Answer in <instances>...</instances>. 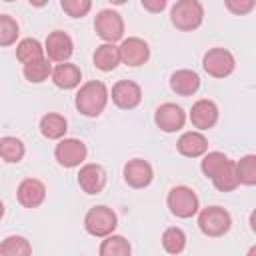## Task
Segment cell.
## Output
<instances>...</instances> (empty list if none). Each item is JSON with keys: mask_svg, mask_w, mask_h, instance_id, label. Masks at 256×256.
I'll return each instance as SVG.
<instances>
[{"mask_svg": "<svg viewBox=\"0 0 256 256\" xmlns=\"http://www.w3.org/2000/svg\"><path fill=\"white\" fill-rule=\"evenodd\" d=\"M68 130V120L58 112H48L40 120V134L48 140H60L64 138Z\"/></svg>", "mask_w": 256, "mask_h": 256, "instance_id": "obj_22", "label": "cell"}, {"mask_svg": "<svg viewBox=\"0 0 256 256\" xmlns=\"http://www.w3.org/2000/svg\"><path fill=\"white\" fill-rule=\"evenodd\" d=\"M238 182L244 186H256V154H246L236 162Z\"/></svg>", "mask_w": 256, "mask_h": 256, "instance_id": "obj_27", "label": "cell"}, {"mask_svg": "<svg viewBox=\"0 0 256 256\" xmlns=\"http://www.w3.org/2000/svg\"><path fill=\"white\" fill-rule=\"evenodd\" d=\"M94 30L106 44H114L124 36V20L116 10L104 8L94 18Z\"/></svg>", "mask_w": 256, "mask_h": 256, "instance_id": "obj_7", "label": "cell"}, {"mask_svg": "<svg viewBox=\"0 0 256 256\" xmlns=\"http://www.w3.org/2000/svg\"><path fill=\"white\" fill-rule=\"evenodd\" d=\"M246 256H256V244H254V246H252V248L246 252Z\"/></svg>", "mask_w": 256, "mask_h": 256, "instance_id": "obj_35", "label": "cell"}, {"mask_svg": "<svg viewBox=\"0 0 256 256\" xmlns=\"http://www.w3.org/2000/svg\"><path fill=\"white\" fill-rule=\"evenodd\" d=\"M190 122L198 130H210L218 122V106L208 98L194 102L190 110Z\"/></svg>", "mask_w": 256, "mask_h": 256, "instance_id": "obj_15", "label": "cell"}, {"mask_svg": "<svg viewBox=\"0 0 256 256\" xmlns=\"http://www.w3.org/2000/svg\"><path fill=\"white\" fill-rule=\"evenodd\" d=\"M52 82L54 86L62 88V90H72L80 84L82 80V72L76 64H70V62H64V64H58L54 70H52Z\"/></svg>", "mask_w": 256, "mask_h": 256, "instance_id": "obj_20", "label": "cell"}, {"mask_svg": "<svg viewBox=\"0 0 256 256\" xmlns=\"http://www.w3.org/2000/svg\"><path fill=\"white\" fill-rule=\"evenodd\" d=\"M52 66L48 62V58H42V60H36L32 64H26L24 66V78L28 82H34V84H40L44 80H48V76H52Z\"/></svg>", "mask_w": 256, "mask_h": 256, "instance_id": "obj_29", "label": "cell"}, {"mask_svg": "<svg viewBox=\"0 0 256 256\" xmlns=\"http://www.w3.org/2000/svg\"><path fill=\"white\" fill-rule=\"evenodd\" d=\"M54 156H56V160H58L60 166H64V168H76V166H80L86 160L88 148L78 138H62L56 144V148H54Z\"/></svg>", "mask_w": 256, "mask_h": 256, "instance_id": "obj_9", "label": "cell"}, {"mask_svg": "<svg viewBox=\"0 0 256 256\" xmlns=\"http://www.w3.org/2000/svg\"><path fill=\"white\" fill-rule=\"evenodd\" d=\"M200 168L220 192H232L240 184L236 176V162H232L224 152H206Z\"/></svg>", "mask_w": 256, "mask_h": 256, "instance_id": "obj_1", "label": "cell"}, {"mask_svg": "<svg viewBox=\"0 0 256 256\" xmlns=\"http://www.w3.org/2000/svg\"><path fill=\"white\" fill-rule=\"evenodd\" d=\"M224 4L236 16H244V14L252 12V8H254V0H226Z\"/></svg>", "mask_w": 256, "mask_h": 256, "instance_id": "obj_32", "label": "cell"}, {"mask_svg": "<svg viewBox=\"0 0 256 256\" xmlns=\"http://www.w3.org/2000/svg\"><path fill=\"white\" fill-rule=\"evenodd\" d=\"M172 24L182 32L196 30L204 20V8L198 0H180L170 10Z\"/></svg>", "mask_w": 256, "mask_h": 256, "instance_id": "obj_3", "label": "cell"}, {"mask_svg": "<svg viewBox=\"0 0 256 256\" xmlns=\"http://www.w3.org/2000/svg\"><path fill=\"white\" fill-rule=\"evenodd\" d=\"M162 246L168 254L172 256H178L184 248H186V234L182 228H176V226H170L164 230L162 234Z\"/></svg>", "mask_w": 256, "mask_h": 256, "instance_id": "obj_26", "label": "cell"}, {"mask_svg": "<svg viewBox=\"0 0 256 256\" xmlns=\"http://www.w3.org/2000/svg\"><path fill=\"white\" fill-rule=\"evenodd\" d=\"M230 226H232V216L222 206H208L202 208L198 214V228L202 230V234L210 238L224 236L230 230Z\"/></svg>", "mask_w": 256, "mask_h": 256, "instance_id": "obj_5", "label": "cell"}, {"mask_svg": "<svg viewBox=\"0 0 256 256\" xmlns=\"http://www.w3.org/2000/svg\"><path fill=\"white\" fill-rule=\"evenodd\" d=\"M176 148L186 158H200V156H204L208 152V140H206V136L202 132L190 130V132H184L178 138Z\"/></svg>", "mask_w": 256, "mask_h": 256, "instance_id": "obj_18", "label": "cell"}, {"mask_svg": "<svg viewBox=\"0 0 256 256\" xmlns=\"http://www.w3.org/2000/svg\"><path fill=\"white\" fill-rule=\"evenodd\" d=\"M16 198L24 208H38L46 198V186L38 178H26L18 184Z\"/></svg>", "mask_w": 256, "mask_h": 256, "instance_id": "obj_16", "label": "cell"}, {"mask_svg": "<svg viewBox=\"0 0 256 256\" xmlns=\"http://www.w3.org/2000/svg\"><path fill=\"white\" fill-rule=\"evenodd\" d=\"M16 58L26 66V64H32L36 60H42L44 58V48L42 44L36 40V38H24L18 42L16 46Z\"/></svg>", "mask_w": 256, "mask_h": 256, "instance_id": "obj_24", "label": "cell"}, {"mask_svg": "<svg viewBox=\"0 0 256 256\" xmlns=\"http://www.w3.org/2000/svg\"><path fill=\"white\" fill-rule=\"evenodd\" d=\"M78 184L86 194H100L106 186V172L100 164H84L78 172Z\"/></svg>", "mask_w": 256, "mask_h": 256, "instance_id": "obj_17", "label": "cell"}, {"mask_svg": "<svg viewBox=\"0 0 256 256\" xmlns=\"http://www.w3.org/2000/svg\"><path fill=\"white\" fill-rule=\"evenodd\" d=\"M142 8L148 12H162L166 8V0H142Z\"/></svg>", "mask_w": 256, "mask_h": 256, "instance_id": "obj_33", "label": "cell"}, {"mask_svg": "<svg viewBox=\"0 0 256 256\" xmlns=\"http://www.w3.org/2000/svg\"><path fill=\"white\" fill-rule=\"evenodd\" d=\"M98 254L100 256H132V246L124 236L112 234L102 240Z\"/></svg>", "mask_w": 256, "mask_h": 256, "instance_id": "obj_23", "label": "cell"}, {"mask_svg": "<svg viewBox=\"0 0 256 256\" xmlns=\"http://www.w3.org/2000/svg\"><path fill=\"white\" fill-rule=\"evenodd\" d=\"M250 228L256 232V208L250 212Z\"/></svg>", "mask_w": 256, "mask_h": 256, "instance_id": "obj_34", "label": "cell"}, {"mask_svg": "<svg viewBox=\"0 0 256 256\" xmlns=\"http://www.w3.org/2000/svg\"><path fill=\"white\" fill-rule=\"evenodd\" d=\"M24 144L20 138L4 136L0 138V156L4 162H20L24 158Z\"/></svg>", "mask_w": 256, "mask_h": 256, "instance_id": "obj_28", "label": "cell"}, {"mask_svg": "<svg viewBox=\"0 0 256 256\" xmlns=\"http://www.w3.org/2000/svg\"><path fill=\"white\" fill-rule=\"evenodd\" d=\"M94 66L98 68V70H102V72H112L120 62H122V58H120V46H116V44H100L98 48H96V52H94Z\"/></svg>", "mask_w": 256, "mask_h": 256, "instance_id": "obj_21", "label": "cell"}, {"mask_svg": "<svg viewBox=\"0 0 256 256\" xmlns=\"http://www.w3.org/2000/svg\"><path fill=\"white\" fill-rule=\"evenodd\" d=\"M170 88L178 96H192L200 88V76L194 70H188V68L176 70L170 76Z\"/></svg>", "mask_w": 256, "mask_h": 256, "instance_id": "obj_19", "label": "cell"}, {"mask_svg": "<svg viewBox=\"0 0 256 256\" xmlns=\"http://www.w3.org/2000/svg\"><path fill=\"white\" fill-rule=\"evenodd\" d=\"M44 52H46L48 60L58 62V64H64V62H68V58H70L72 52H74L72 38H70L64 30H54V32H50V34L46 36Z\"/></svg>", "mask_w": 256, "mask_h": 256, "instance_id": "obj_10", "label": "cell"}, {"mask_svg": "<svg viewBox=\"0 0 256 256\" xmlns=\"http://www.w3.org/2000/svg\"><path fill=\"white\" fill-rule=\"evenodd\" d=\"M112 102L122 110H134L142 100V88L132 80H118L112 86Z\"/></svg>", "mask_w": 256, "mask_h": 256, "instance_id": "obj_12", "label": "cell"}, {"mask_svg": "<svg viewBox=\"0 0 256 256\" xmlns=\"http://www.w3.org/2000/svg\"><path fill=\"white\" fill-rule=\"evenodd\" d=\"M154 178L152 166L142 158H132L124 164V180L132 188H146Z\"/></svg>", "mask_w": 256, "mask_h": 256, "instance_id": "obj_14", "label": "cell"}, {"mask_svg": "<svg viewBox=\"0 0 256 256\" xmlns=\"http://www.w3.org/2000/svg\"><path fill=\"white\" fill-rule=\"evenodd\" d=\"M120 58H122V62L126 66L136 68V66H142V64L148 62L150 48H148V44L142 38L132 36V38L122 40V44H120Z\"/></svg>", "mask_w": 256, "mask_h": 256, "instance_id": "obj_13", "label": "cell"}, {"mask_svg": "<svg viewBox=\"0 0 256 256\" xmlns=\"http://www.w3.org/2000/svg\"><path fill=\"white\" fill-rule=\"evenodd\" d=\"M202 68L212 78H226L234 72L236 60L226 48H210L202 58Z\"/></svg>", "mask_w": 256, "mask_h": 256, "instance_id": "obj_8", "label": "cell"}, {"mask_svg": "<svg viewBox=\"0 0 256 256\" xmlns=\"http://www.w3.org/2000/svg\"><path fill=\"white\" fill-rule=\"evenodd\" d=\"M154 122L156 126L166 132V134H172V132H178L180 128H184V122H186V114L184 110L174 104V102H164L156 108L154 112Z\"/></svg>", "mask_w": 256, "mask_h": 256, "instance_id": "obj_11", "label": "cell"}, {"mask_svg": "<svg viewBox=\"0 0 256 256\" xmlns=\"http://www.w3.org/2000/svg\"><path fill=\"white\" fill-rule=\"evenodd\" d=\"M108 98H110V94H108L106 84L100 80H90V82L80 86L74 104H76V110L80 114H84L88 118H96L104 112Z\"/></svg>", "mask_w": 256, "mask_h": 256, "instance_id": "obj_2", "label": "cell"}, {"mask_svg": "<svg viewBox=\"0 0 256 256\" xmlns=\"http://www.w3.org/2000/svg\"><path fill=\"white\" fill-rule=\"evenodd\" d=\"M20 34L18 22L10 14H0V46H10Z\"/></svg>", "mask_w": 256, "mask_h": 256, "instance_id": "obj_30", "label": "cell"}, {"mask_svg": "<svg viewBox=\"0 0 256 256\" xmlns=\"http://www.w3.org/2000/svg\"><path fill=\"white\" fill-rule=\"evenodd\" d=\"M60 6H62V10H64L68 16H72V18H82V16H86V14L90 12L92 2H90V0H62Z\"/></svg>", "mask_w": 256, "mask_h": 256, "instance_id": "obj_31", "label": "cell"}, {"mask_svg": "<svg viewBox=\"0 0 256 256\" xmlns=\"http://www.w3.org/2000/svg\"><path fill=\"white\" fill-rule=\"evenodd\" d=\"M0 256H32V246L24 236H8L0 244Z\"/></svg>", "mask_w": 256, "mask_h": 256, "instance_id": "obj_25", "label": "cell"}, {"mask_svg": "<svg viewBox=\"0 0 256 256\" xmlns=\"http://www.w3.org/2000/svg\"><path fill=\"white\" fill-rule=\"evenodd\" d=\"M118 226V218H116V212L108 206H94L86 212L84 216V228L90 236H96V238H106V236H112L114 230Z\"/></svg>", "mask_w": 256, "mask_h": 256, "instance_id": "obj_4", "label": "cell"}, {"mask_svg": "<svg viewBox=\"0 0 256 256\" xmlns=\"http://www.w3.org/2000/svg\"><path fill=\"white\" fill-rule=\"evenodd\" d=\"M166 204H168L170 212L174 216H178V218H192L200 208L196 192L192 188H188V186L170 188V192L166 196Z\"/></svg>", "mask_w": 256, "mask_h": 256, "instance_id": "obj_6", "label": "cell"}]
</instances>
